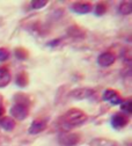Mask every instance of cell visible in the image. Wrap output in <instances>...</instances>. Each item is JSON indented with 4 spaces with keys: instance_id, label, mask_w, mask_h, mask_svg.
I'll return each instance as SVG.
<instances>
[{
    "instance_id": "1",
    "label": "cell",
    "mask_w": 132,
    "mask_h": 146,
    "mask_svg": "<svg viewBox=\"0 0 132 146\" xmlns=\"http://www.w3.org/2000/svg\"><path fill=\"white\" fill-rule=\"evenodd\" d=\"M87 121V115L79 109H71L62 118V122L66 127H74L81 125Z\"/></svg>"
},
{
    "instance_id": "2",
    "label": "cell",
    "mask_w": 132,
    "mask_h": 146,
    "mask_svg": "<svg viewBox=\"0 0 132 146\" xmlns=\"http://www.w3.org/2000/svg\"><path fill=\"white\" fill-rule=\"evenodd\" d=\"M28 110H29L28 106H25L21 103H15L11 109V114L16 119H25L28 116Z\"/></svg>"
},
{
    "instance_id": "3",
    "label": "cell",
    "mask_w": 132,
    "mask_h": 146,
    "mask_svg": "<svg viewBox=\"0 0 132 146\" xmlns=\"http://www.w3.org/2000/svg\"><path fill=\"white\" fill-rule=\"evenodd\" d=\"M94 94V89L92 88H78L74 89L70 93V96L75 99V100H85L90 98Z\"/></svg>"
},
{
    "instance_id": "4",
    "label": "cell",
    "mask_w": 132,
    "mask_h": 146,
    "mask_svg": "<svg viewBox=\"0 0 132 146\" xmlns=\"http://www.w3.org/2000/svg\"><path fill=\"white\" fill-rule=\"evenodd\" d=\"M127 123H129V117L123 113H117L111 118V124L115 129H122Z\"/></svg>"
},
{
    "instance_id": "5",
    "label": "cell",
    "mask_w": 132,
    "mask_h": 146,
    "mask_svg": "<svg viewBox=\"0 0 132 146\" xmlns=\"http://www.w3.org/2000/svg\"><path fill=\"white\" fill-rule=\"evenodd\" d=\"M116 60V56H115V53H112L110 51H107L102 54H100V57L98 59V63L103 66V67H107V66H110L115 63Z\"/></svg>"
},
{
    "instance_id": "6",
    "label": "cell",
    "mask_w": 132,
    "mask_h": 146,
    "mask_svg": "<svg viewBox=\"0 0 132 146\" xmlns=\"http://www.w3.org/2000/svg\"><path fill=\"white\" fill-rule=\"evenodd\" d=\"M79 141V136L77 133H65L59 138V143L63 146H74Z\"/></svg>"
},
{
    "instance_id": "7",
    "label": "cell",
    "mask_w": 132,
    "mask_h": 146,
    "mask_svg": "<svg viewBox=\"0 0 132 146\" xmlns=\"http://www.w3.org/2000/svg\"><path fill=\"white\" fill-rule=\"evenodd\" d=\"M103 100L104 101H109L111 104H119L122 103V99L119 96V94L114 89H107L104 94H103Z\"/></svg>"
},
{
    "instance_id": "8",
    "label": "cell",
    "mask_w": 132,
    "mask_h": 146,
    "mask_svg": "<svg viewBox=\"0 0 132 146\" xmlns=\"http://www.w3.org/2000/svg\"><path fill=\"white\" fill-rule=\"evenodd\" d=\"M46 129V122L43 119H35L30 127H29V133L31 135H36V133H40L42 131H44Z\"/></svg>"
},
{
    "instance_id": "9",
    "label": "cell",
    "mask_w": 132,
    "mask_h": 146,
    "mask_svg": "<svg viewBox=\"0 0 132 146\" xmlns=\"http://www.w3.org/2000/svg\"><path fill=\"white\" fill-rule=\"evenodd\" d=\"M72 8L74 12L77 13H81V14H86V13H89L93 8L92 4L89 3H75L72 5Z\"/></svg>"
},
{
    "instance_id": "10",
    "label": "cell",
    "mask_w": 132,
    "mask_h": 146,
    "mask_svg": "<svg viewBox=\"0 0 132 146\" xmlns=\"http://www.w3.org/2000/svg\"><path fill=\"white\" fill-rule=\"evenodd\" d=\"M12 80V76L6 67H0V87L7 86Z\"/></svg>"
},
{
    "instance_id": "11",
    "label": "cell",
    "mask_w": 132,
    "mask_h": 146,
    "mask_svg": "<svg viewBox=\"0 0 132 146\" xmlns=\"http://www.w3.org/2000/svg\"><path fill=\"white\" fill-rule=\"evenodd\" d=\"M0 125L3 126V129L7 130V131H11V130H13L15 127L16 122L14 121V118L6 116V117H3L1 119H0Z\"/></svg>"
},
{
    "instance_id": "12",
    "label": "cell",
    "mask_w": 132,
    "mask_h": 146,
    "mask_svg": "<svg viewBox=\"0 0 132 146\" xmlns=\"http://www.w3.org/2000/svg\"><path fill=\"white\" fill-rule=\"evenodd\" d=\"M119 12L122 14H130L132 12V4L130 1H125L123 4H121L119 6Z\"/></svg>"
},
{
    "instance_id": "13",
    "label": "cell",
    "mask_w": 132,
    "mask_h": 146,
    "mask_svg": "<svg viewBox=\"0 0 132 146\" xmlns=\"http://www.w3.org/2000/svg\"><path fill=\"white\" fill-rule=\"evenodd\" d=\"M16 84H17L19 86H22V87L28 84V77H27L26 73H20V74L17 76V78H16Z\"/></svg>"
},
{
    "instance_id": "14",
    "label": "cell",
    "mask_w": 132,
    "mask_h": 146,
    "mask_svg": "<svg viewBox=\"0 0 132 146\" xmlns=\"http://www.w3.org/2000/svg\"><path fill=\"white\" fill-rule=\"evenodd\" d=\"M121 108L123 110V114H131V101L130 100H126V101H122V104H121Z\"/></svg>"
},
{
    "instance_id": "15",
    "label": "cell",
    "mask_w": 132,
    "mask_h": 146,
    "mask_svg": "<svg viewBox=\"0 0 132 146\" xmlns=\"http://www.w3.org/2000/svg\"><path fill=\"white\" fill-rule=\"evenodd\" d=\"M15 54H16V57L17 58H20V59H26L28 57V51H26L25 49L22 48H19L15 50Z\"/></svg>"
},
{
    "instance_id": "16",
    "label": "cell",
    "mask_w": 132,
    "mask_h": 146,
    "mask_svg": "<svg viewBox=\"0 0 132 146\" xmlns=\"http://www.w3.org/2000/svg\"><path fill=\"white\" fill-rule=\"evenodd\" d=\"M11 52L6 49V48H0V62H4L6 59H8Z\"/></svg>"
},
{
    "instance_id": "17",
    "label": "cell",
    "mask_w": 132,
    "mask_h": 146,
    "mask_svg": "<svg viewBox=\"0 0 132 146\" xmlns=\"http://www.w3.org/2000/svg\"><path fill=\"white\" fill-rule=\"evenodd\" d=\"M105 9H107L105 5L102 4V3H100V4H98L96 7H95V13H96V15H102V14L105 13Z\"/></svg>"
},
{
    "instance_id": "18",
    "label": "cell",
    "mask_w": 132,
    "mask_h": 146,
    "mask_svg": "<svg viewBox=\"0 0 132 146\" xmlns=\"http://www.w3.org/2000/svg\"><path fill=\"white\" fill-rule=\"evenodd\" d=\"M46 5V1L45 0H41V1H38V0H35V1L31 3V7L35 8V9H38V8H42Z\"/></svg>"
},
{
    "instance_id": "19",
    "label": "cell",
    "mask_w": 132,
    "mask_h": 146,
    "mask_svg": "<svg viewBox=\"0 0 132 146\" xmlns=\"http://www.w3.org/2000/svg\"><path fill=\"white\" fill-rule=\"evenodd\" d=\"M5 114V108L3 104V98L0 96V117H3V115Z\"/></svg>"
}]
</instances>
